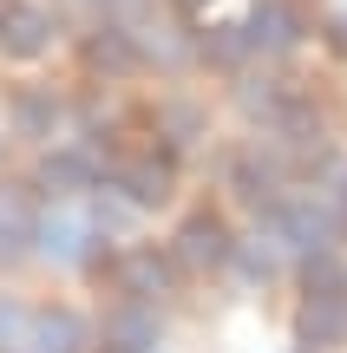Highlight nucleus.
Listing matches in <instances>:
<instances>
[{
    "mask_svg": "<svg viewBox=\"0 0 347 353\" xmlns=\"http://www.w3.org/2000/svg\"><path fill=\"white\" fill-rule=\"evenodd\" d=\"M230 255H236V242H230V229H223V216H210V210H204V216H184L177 242H170V262L190 268V275L230 262Z\"/></svg>",
    "mask_w": 347,
    "mask_h": 353,
    "instance_id": "f257e3e1",
    "label": "nucleus"
},
{
    "mask_svg": "<svg viewBox=\"0 0 347 353\" xmlns=\"http://www.w3.org/2000/svg\"><path fill=\"white\" fill-rule=\"evenodd\" d=\"M243 33H249L256 52H288L301 39V7L295 0H256V13L243 20Z\"/></svg>",
    "mask_w": 347,
    "mask_h": 353,
    "instance_id": "f03ea898",
    "label": "nucleus"
},
{
    "mask_svg": "<svg viewBox=\"0 0 347 353\" xmlns=\"http://www.w3.org/2000/svg\"><path fill=\"white\" fill-rule=\"evenodd\" d=\"M112 190L125 203H138V210H151V203H164L170 196V157H125V164L112 170Z\"/></svg>",
    "mask_w": 347,
    "mask_h": 353,
    "instance_id": "7ed1b4c3",
    "label": "nucleus"
},
{
    "mask_svg": "<svg viewBox=\"0 0 347 353\" xmlns=\"http://www.w3.org/2000/svg\"><path fill=\"white\" fill-rule=\"evenodd\" d=\"M269 223H275V236H282L288 249L328 255V210H321V203H275Z\"/></svg>",
    "mask_w": 347,
    "mask_h": 353,
    "instance_id": "20e7f679",
    "label": "nucleus"
},
{
    "mask_svg": "<svg viewBox=\"0 0 347 353\" xmlns=\"http://www.w3.org/2000/svg\"><path fill=\"white\" fill-rule=\"evenodd\" d=\"M170 268L177 262H164L157 249H131V255L112 262V281H118V294H131V301H151V294L170 288Z\"/></svg>",
    "mask_w": 347,
    "mask_h": 353,
    "instance_id": "39448f33",
    "label": "nucleus"
},
{
    "mask_svg": "<svg viewBox=\"0 0 347 353\" xmlns=\"http://www.w3.org/2000/svg\"><path fill=\"white\" fill-rule=\"evenodd\" d=\"M301 347H341L347 341V294H308L295 314Z\"/></svg>",
    "mask_w": 347,
    "mask_h": 353,
    "instance_id": "423d86ee",
    "label": "nucleus"
},
{
    "mask_svg": "<svg viewBox=\"0 0 347 353\" xmlns=\"http://www.w3.org/2000/svg\"><path fill=\"white\" fill-rule=\"evenodd\" d=\"M99 334H105V353H151L157 347V321H151V307H144V301L112 307Z\"/></svg>",
    "mask_w": 347,
    "mask_h": 353,
    "instance_id": "0eeeda50",
    "label": "nucleus"
},
{
    "mask_svg": "<svg viewBox=\"0 0 347 353\" xmlns=\"http://www.w3.org/2000/svg\"><path fill=\"white\" fill-rule=\"evenodd\" d=\"M46 39H52V20L39 7H26V0H13L7 20H0V46L20 52V59H33V52H46Z\"/></svg>",
    "mask_w": 347,
    "mask_h": 353,
    "instance_id": "6e6552de",
    "label": "nucleus"
},
{
    "mask_svg": "<svg viewBox=\"0 0 347 353\" xmlns=\"http://www.w3.org/2000/svg\"><path fill=\"white\" fill-rule=\"evenodd\" d=\"M33 353H79L86 347V321L66 314V307H46V314H33Z\"/></svg>",
    "mask_w": 347,
    "mask_h": 353,
    "instance_id": "1a4fd4ad",
    "label": "nucleus"
},
{
    "mask_svg": "<svg viewBox=\"0 0 347 353\" xmlns=\"http://www.w3.org/2000/svg\"><path fill=\"white\" fill-rule=\"evenodd\" d=\"M33 242H39V255H52V262H92L86 229H79L72 216H46V223L33 229Z\"/></svg>",
    "mask_w": 347,
    "mask_h": 353,
    "instance_id": "9d476101",
    "label": "nucleus"
},
{
    "mask_svg": "<svg viewBox=\"0 0 347 353\" xmlns=\"http://www.w3.org/2000/svg\"><path fill=\"white\" fill-rule=\"evenodd\" d=\"M33 210H26V196L13 183H0V262H13L20 255V242H33Z\"/></svg>",
    "mask_w": 347,
    "mask_h": 353,
    "instance_id": "9b49d317",
    "label": "nucleus"
},
{
    "mask_svg": "<svg viewBox=\"0 0 347 353\" xmlns=\"http://www.w3.org/2000/svg\"><path fill=\"white\" fill-rule=\"evenodd\" d=\"M92 183V157L86 151H52L46 164H39V190L46 196H72V190Z\"/></svg>",
    "mask_w": 347,
    "mask_h": 353,
    "instance_id": "f8f14e48",
    "label": "nucleus"
},
{
    "mask_svg": "<svg viewBox=\"0 0 347 353\" xmlns=\"http://www.w3.org/2000/svg\"><path fill=\"white\" fill-rule=\"evenodd\" d=\"M86 65H92V72H131V65H138V46H131V33H118V26L92 33V39H86Z\"/></svg>",
    "mask_w": 347,
    "mask_h": 353,
    "instance_id": "ddd939ff",
    "label": "nucleus"
},
{
    "mask_svg": "<svg viewBox=\"0 0 347 353\" xmlns=\"http://www.w3.org/2000/svg\"><path fill=\"white\" fill-rule=\"evenodd\" d=\"M52 125H59V99L52 92H20L13 99V131L20 138H52Z\"/></svg>",
    "mask_w": 347,
    "mask_h": 353,
    "instance_id": "4468645a",
    "label": "nucleus"
},
{
    "mask_svg": "<svg viewBox=\"0 0 347 353\" xmlns=\"http://www.w3.org/2000/svg\"><path fill=\"white\" fill-rule=\"evenodd\" d=\"M243 52H249L243 26H210V33H204V59L210 65H243Z\"/></svg>",
    "mask_w": 347,
    "mask_h": 353,
    "instance_id": "2eb2a0df",
    "label": "nucleus"
},
{
    "mask_svg": "<svg viewBox=\"0 0 347 353\" xmlns=\"http://www.w3.org/2000/svg\"><path fill=\"white\" fill-rule=\"evenodd\" d=\"M236 105H243L249 118H282V105H288V92L275 85V79H262V85H243V92H236Z\"/></svg>",
    "mask_w": 347,
    "mask_h": 353,
    "instance_id": "dca6fc26",
    "label": "nucleus"
},
{
    "mask_svg": "<svg viewBox=\"0 0 347 353\" xmlns=\"http://www.w3.org/2000/svg\"><path fill=\"white\" fill-rule=\"evenodd\" d=\"M301 281H308V294H347V275H341V262H335V255H308Z\"/></svg>",
    "mask_w": 347,
    "mask_h": 353,
    "instance_id": "f3484780",
    "label": "nucleus"
},
{
    "mask_svg": "<svg viewBox=\"0 0 347 353\" xmlns=\"http://www.w3.org/2000/svg\"><path fill=\"white\" fill-rule=\"evenodd\" d=\"M157 125H164L177 144H190L197 131H204V118H197V105H157Z\"/></svg>",
    "mask_w": 347,
    "mask_h": 353,
    "instance_id": "a211bd4d",
    "label": "nucleus"
},
{
    "mask_svg": "<svg viewBox=\"0 0 347 353\" xmlns=\"http://www.w3.org/2000/svg\"><path fill=\"white\" fill-rule=\"evenodd\" d=\"M26 341H33V321H26L20 307L0 301V353H13V347H26Z\"/></svg>",
    "mask_w": 347,
    "mask_h": 353,
    "instance_id": "6ab92c4d",
    "label": "nucleus"
},
{
    "mask_svg": "<svg viewBox=\"0 0 347 353\" xmlns=\"http://www.w3.org/2000/svg\"><path fill=\"white\" fill-rule=\"evenodd\" d=\"M131 210H138V203H125V196H112V190H105V196H99V210H92V216H99V229H105V236H118Z\"/></svg>",
    "mask_w": 347,
    "mask_h": 353,
    "instance_id": "aec40b11",
    "label": "nucleus"
},
{
    "mask_svg": "<svg viewBox=\"0 0 347 353\" xmlns=\"http://www.w3.org/2000/svg\"><path fill=\"white\" fill-rule=\"evenodd\" d=\"M236 262H243V275H249V281H269V275H275V255H269V249H256V242H243V249H236Z\"/></svg>",
    "mask_w": 347,
    "mask_h": 353,
    "instance_id": "412c9836",
    "label": "nucleus"
},
{
    "mask_svg": "<svg viewBox=\"0 0 347 353\" xmlns=\"http://www.w3.org/2000/svg\"><path fill=\"white\" fill-rule=\"evenodd\" d=\"M177 7H184V13H197V7H204V0H177Z\"/></svg>",
    "mask_w": 347,
    "mask_h": 353,
    "instance_id": "4be33fe9",
    "label": "nucleus"
},
{
    "mask_svg": "<svg viewBox=\"0 0 347 353\" xmlns=\"http://www.w3.org/2000/svg\"><path fill=\"white\" fill-rule=\"evenodd\" d=\"M341 229H347V203H341Z\"/></svg>",
    "mask_w": 347,
    "mask_h": 353,
    "instance_id": "5701e85b",
    "label": "nucleus"
},
{
    "mask_svg": "<svg viewBox=\"0 0 347 353\" xmlns=\"http://www.w3.org/2000/svg\"><path fill=\"white\" fill-rule=\"evenodd\" d=\"M0 20H7V7H0Z\"/></svg>",
    "mask_w": 347,
    "mask_h": 353,
    "instance_id": "b1692460",
    "label": "nucleus"
}]
</instances>
